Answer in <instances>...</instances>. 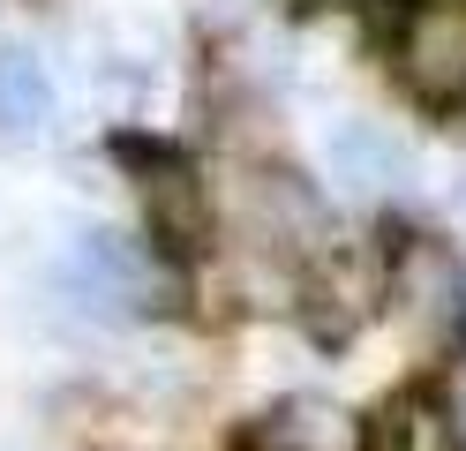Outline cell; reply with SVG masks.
<instances>
[{
	"label": "cell",
	"instance_id": "cell-9",
	"mask_svg": "<svg viewBox=\"0 0 466 451\" xmlns=\"http://www.w3.org/2000/svg\"><path fill=\"white\" fill-rule=\"evenodd\" d=\"M361 451H466V429L429 384H414V391H391V399L369 414V444Z\"/></svg>",
	"mask_w": 466,
	"mask_h": 451
},
{
	"label": "cell",
	"instance_id": "cell-10",
	"mask_svg": "<svg viewBox=\"0 0 466 451\" xmlns=\"http://www.w3.org/2000/svg\"><path fill=\"white\" fill-rule=\"evenodd\" d=\"M53 128V76L31 46H0V143H38Z\"/></svg>",
	"mask_w": 466,
	"mask_h": 451
},
{
	"label": "cell",
	"instance_id": "cell-8",
	"mask_svg": "<svg viewBox=\"0 0 466 451\" xmlns=\"http://www.w3.org/2000/svg\"><path fill=\"white\" fill-rule=\"evenodd\" d=\"M241 210H248L256 249H286V256L324 249V203H316V189L301 173H286V166L248 173L241 180Z\"/></svg>",
	"mask_w": 466,
	"mask_h": 451
},
{
	"label": "cell",
	"instance_id": "cell-2",
	"mask_svg": "<svg viewBox=\"0 0 466 451\" xmlns=\"http://www.w3.org/2000/svg\"><path fill=\"white\" fill-rule=\"evenodd\" d=\"M113 159H121L128 189H136V219H143V241H151L158 256H203V241H211V189H203V173L181 143L166 136H113Z\"/></svg>",
	"mask_w": 466,
	"mask_h": 451
},
{
	"label": "cell",
	"instance_id": "cell-11",
	"mask_svg": "<svg viewBox=\"0 0 466 451\" xmlns=\"http://www.w3.org/2000/svg\"><path fill=\"white\" fill-rule=\"evenodd\" d=\"M91 90H98V113H106V120H128V128H136V113L151 106V60L128 53V46H98Z\"/></svg>",
	"mask_w": 466,
	"mask_h": 451
},
{
	"label": "cell",
	"instance_id": "cell-3",
	"mask_svg": "<svg viewBox=\"0 0 466 451\" xmlns=\"http://www.w3.org/2000/svg\"><path fill=\"white\" fill-rule=\"evenodd\" d=\"M384 309L421 354H451L466 339V256L436 233H406L384 263Z\"/></svg>",
	"mask_w": 466,
	"mask_h": 451
},
{
	"label": "cell",
	"instance_id": "cell-6",
	"mask_svg": "<svg viewBox=\"0 0 466 451\" xmlns=\"http://www.w3.org/2000/svg\"><path fill=\"white\" fill-rule=\"evenodd\" d=\"M324 173L339 180L346 196L384 203V196H399L406 180H414V150H406V136L391 128V120L346 113V120H331V128H324Z\"/></svg>",
	"mask_w": 466,
	"mask_h": 451
},
{
	"label": "cell",
	"instance_id": "cell-7",
	"mask_svg": "<svg viewBox=\"0 0 466 451\" xmlns=\"http://www.w3.org/2000/svg\"><path fill=\"white\" fill-rule=\"evenodd\" d=\"M369 421L324 391H286L241 429V451H361Z\"/></svg>",
	"mask_w": 466,
	"mask_h": 451
},
{
	"label": "cell",
	"instance_id": "cell-12",
	"mask_svg": "<svg viewBox=\"0 0 466 451\" xmlns=\"http://www.w3.org/2000/svg\"><path fill=\"white\" fill-rule=\"evenodd\" d=\"M294 8H309V15H316V8H346V0H294Z\"/></svg>",
	"mask_w": 466,
	"mask_h": 451
},
{
	"label": "cell",
	"instance_id": "cell-4",
	"mask_svg": "<svg viewBox=\"0 0 466 451\" xmlns=\"http://www.w3.org/2000/svg\"><path fill=\"white\" fill-rule=\"evenodd\" d=\"M384 263L391 249H369V241H324V249L301 256L294 309L316 346H354L369 331V316L384 309Z\"/></svg>",
	"mask_w": 466,
	"mask_h": 451
},
{
	"label": "cell",
	"instance_id": "cell-5",
	"mask_svg": "<svg viewBox=\"0 0 466 451\" xmlns=\"http://www.w3.org/2000/svg\"><path fill=\"white\" fill-rule=\"evenodd\" d=\"M399 83L429 113H466V0H414L391 38Z\"/></svg>",
	"mask_w": 466,
	"mask_h": 451
},
{
	"label": "cell",
	"instance_id": "cell-1",
	"mask_svg": "<svg viewBox=\"0 0 466 451\" xmlns=\"http://www.w3.org/2000/svg\"><path fill=\"white\" fill-rule=\"evenodd\" d=\"M61 301L91 323H128L173 301V256L121 226H76L61 249Z\"/></svg>",
	"mask_w": 466,
	"mask_h": 451
}]
</instances>
